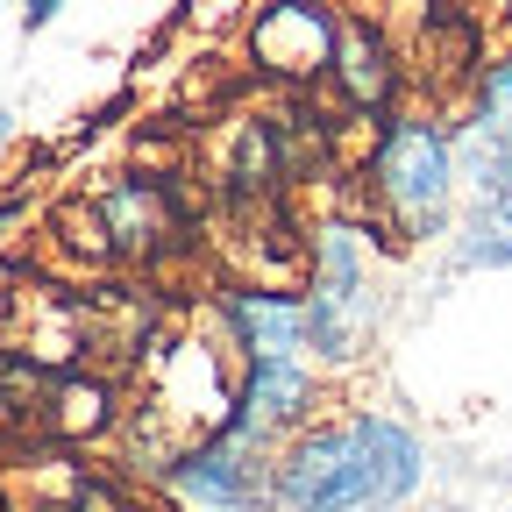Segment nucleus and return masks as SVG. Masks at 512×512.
Segmentation results:
<instances>
[{"label": "nucleus", "mask_w": 512, "mask_h": 512, "mask_svg": "<svg viewBox=\"0 0 512 512\" xmlns=\"http://www.w3.org/2000/svg\"><path fill=\"white\" fill-rule=\"evenodd\" d=\"M448 264L456 271H512V192L505 200H463L456 207Z\"/></svg>", "instance_id": "nucleus-11"}, {"label": "nucleus", "mask_w": 512, "mask_h": 512, "mask_svg": "<svg viewBox=\"0 0 512 512\" xmlns=\"http://www.w3.org/2000/svg\"><path fill=\"white\" fill-rule=\"evenodd\" d=\"M335 100L349 114H392V93H399V64H392V43H384L370 22H342V43H335V72H328Z\"/></svg>", "instance_id": "nucleus-10"}, {"label": "nucleus", "mask_w": 512, "mask_h": 512, "mask_svg": "<svg viewBox=\"0 0 512 512\" xmlns=\"http://www.w3.org/2000/svg\"><path fill=\"white\" fill-rule=\"evenodd\" d=\"M335 43H342V15L328 0H264L249 15V64L271 72L278 86H328Z\"/></svg>", "instance_id": "nucleus-6"}, {"label": "nucleus", "mask_w": 512, "mask_h": 512, "mask_svg": "<svg viewBox=\"0 0 512 512\" xmlns=\"http://www.w3.org/2000/svg\"><path fill=\"white\" fill-rule=\"evenodd\" d=\"M29 221V200H22V192H0V249H8L15 242V228Z\"/></svg>", "instance_id": "nucleus-13"}, {"label": "nucleus", "mask_w": 512, "mask_h": 512, "mask_svg": "<svg viewBox=\"0 0 512 512\" xmlns=\"http://www.w3.org/2000/svg\"><path fill=\"white\" fill-rule=\"evenodd\" d=\"M0 320H8V292H0Z\"/></svg>", "instance_id": "nucleus-17"}, {"label": "nucleus", "mask_w": 512, "mask_h": 512, "mask_svg": "<svg viewBox=\"0 0 512 512\" xmlns=\"http://www.w3.org/2000/svg\"><path fill=\"white\" fill-rule=\"evenodd\" d=\"M171 512H214V505H271V456L242 448L235 434H207L178 448V456L150 477Z\"/></svg>", "instance_id": "nucleus-5"}, {"label": "nucleus", "mask_w": 512, "mask_h": 512, "mask_svg": "<svg viewBox=\"0 0 512 512\" xmlns=\"http://www.w3.org/2000/svg\"><path fill=\"white\" fill-rule=\"evenodd\" d=\"M384 512H392V505H384Z\"/></svg>", "instance_id": "nucleus-19"}, {"label": "nucleus", "mask_w": 512, "mask_h": 512, "mask_svg": "<svg viewBox=\"0 0 512 512\" xmlns=\"http://www.w3.org/2000/svg\"><path fill=\"white\" fill-rule=\"evenodd\" d=\"M93 228H100V256H150L171 235V207L150 178H114L93 192Z\"/></svg>", "instance_id": "nucleus-9"}, {"label": "nucleus", "mask_w": 512, "mask_h": 512, "mask_svg": "<svg viewBox=\"0 0 512 512\" xmlns=\"http://www.w3.org/2000/svg\"><path fill=\"white\" fill-rule=\"evenodd\" d=\"M164 512H171V505H164Z\"/></svg>", "instance_id": "nucleus-20"}, {"label": "nucleus", "mask_w": 512, "mask_h": 512, "mask_svg": "<svg viewBox=\"0 0 512 512\" xmlns=\"http://www.w3.org/2000/svg\"><path fill=\"white\" fill-rule=\"evenodd\" d=\"M214 328L235 363L256 356H306V313L292 285H228L214 292Z\"/></svg>", "instance_id": "nucleus-8"}, {"label": "nucleus", "mask_w": 512, "mask_h": 512, "mask_svg": "<svg viewBox=\"0 0 512 512\" xmlns=\"http://www.w3.org/2000/svg\"><path fill=\"white\" fill-rule=\"evenodd\" d=\"M363 207L370 228L392 235L406 249H427L456 228L463 207V171H456V128L406 107V114H384L370 157H363Z\"/></svg>", "instance_id": "nucleus-3"}, {"label": "nucleus", "mask_w": 512, "mask_h": 512, "mask_svg": "<svg viewBox=\"0 0 512 512\" xmlns=\"http://www.w3.org/2000/svg\"><path fill=\"white\" fill-rule=\"evenodd\" d=\"M434 477V448L413 420L384 406L320 413L306 434H292L271 463V505L278 512H413V498Z\"/></svg>", "instance_id": "nucleus-1"}, {"label": "nucleus", "mask_w": 512, "mask_h": 512, "mask_svg": "<svg viewBox=\"0 0 512 512\" xmlns=\"http://www.w3.org/2000/svg\"><path fill=\"white\" fill-rule=\"evenodd\" d=\"M64 8H72V0H22V29H29V36H43Z\"/></svg>", "instance_id": "nucleus-12"}, {"label": "nucleus", "mask_w": 512, "mask_h": 512, "mask_svg": "<svg viewBox=\"0 0 512 512\" xmlns=\"http://www.w3.org/2000/svg\"><path fill=\"white\" fill-rule=\"evenodd\" d=\"M15 128H22L15 107H0V164H8V150H15Z\"/></svg>", "instance_id": "nucleus-14"}, {"label": "nucleus", "mask_w": 512, "mask_h": 512, "mask_svg": "<svg viewBox=\"0 0 512 512\" xmlns=\"http://www.w3.org/2000/svg\"><path fill=\"white\" fill-rule=\"evenodd\" d=\"M214 512H278V505H214Z\"/></svg>", "instance_id": "nucleus-15"}, {"label": "nucleus", "mask_w": 512, "mask_h": 512, "mask_svg": "<svg viewBox=\"0 0 512 512\" xmlns=\"http://www.w3.org/2000/svg\"><path fill=\"white\" fill-rule=\"evenodd\" d=\"M456 171H463V200H505L512 192V57L477 72L470 114L456 121Z\"/></svg>", "instance_id": "nucleus-7"}, {"label": "nucleus", "mask_w": 512, "mask_h": 512, "mask_svg": "<svg viewBox=\"0 0 512 512\" xmlns=\"http://www.w3.org/2000/svg\"><path fill=\"white\" fill-rule=\"evenodd\" d=\"M498 512H512V505H498Z\"/></svg>", "instance_id": "nucleus-18"}, {"label": "nucleus", "mask_w": 512, "mask_h": 512, "mask_svg": "<svg viewBox=\"0 0 512 512\" xmlns=\"http://www.w3.org/2000/svg\"><path fill=\"white\" fill-rule=\"evenodd\" d=\"M299 313H306V363L320 377H349L370 363L392 285H384V235L356 214H328L306 235V278H299Z\"/></svg>", "instance_id": "nucleus-2"}, {"label": "nucleus", "mask_w": 512, "mask_h": 512, "mask_svg": "<svg viewBox=\"0 0 512 512\" xmlns=\"http://www.w3.org/2000/svg\"><path fill=\"white\" fill-rule=\"evenodd\" d=\"M320 399H328V377H320L306 356L235 363V392H228V427L221 434H235L242 448L278 463V448L320 420Z\"/></svg>", "instance_id": "nucleus-4"}, {"label": "nucleus", "mask_w": 512, "mask_h": 512, "mask_svg": "<svg viewBox=\"0 0 512 512\" xmlns=\"http://www.w3.org/2000/svg\"><path fill=\"white\" fill-rule=\"evenodd\" d=\"M434 512H470V505H434Z\"/></svg>", "instance_id": "nucleus-16"}]
</instances>
